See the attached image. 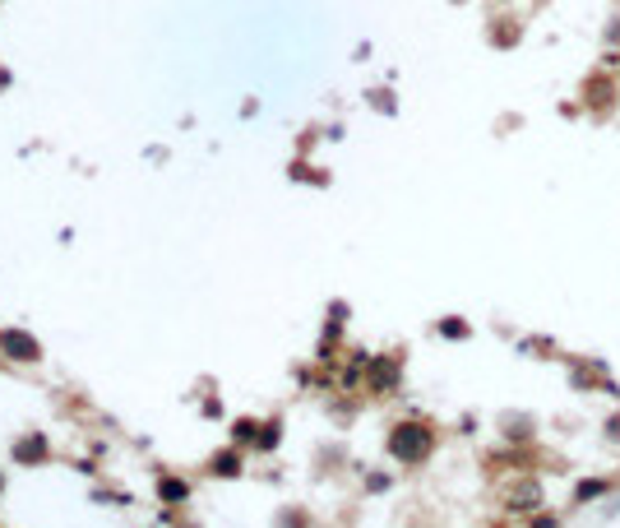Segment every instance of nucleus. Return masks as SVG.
Segmentation results:
<instances>
[{
	"label": "nucleus",
	"instance_id": "1",
	"mask_svg": "<svg viewBox=\"0 0 620 528\" xmlns=\"http://www.w3.org/2000/svg\"><path fill=\"white\" fill-rule=\"evenodd\" d=\"M430 445H436V431L422 422H403L389 431V454H394L399 463H422L430 454Z\"/></svg>",
	"mask_w": 620,
	"mask_h": 528
},
{
	"label": "nucleus",
	"instance_id": "8",
	"mask_svg": "<svg viewBox=\"0 0 620 528\" xmlns=\"http://www.w3.org/2000/svg\"><path fill=\"white\" fill-rule=\"evenodd\" d=\"M440 334H445V338H463V334H468V324H459V320H445V324H440Z\"/></svg>",
	"mask_w": 620,
	"mask_h": 528
},
{
	"label": "nucleus",
	"instance_id": "4",
	"mask_svg": "<svg viewBox=\"0 0 620 528\" xmlns=\"http://www.w3.org/2000/svg\"><path fill=\"white\" fill-rule=\"evenodd\" d=\"M389 384H399V361L394 357L376 361V390H389Z\"/></svg>",
	"mask_w": 620,
	"mask_h": 528
},
{
	"label": "nucleus",
	"instance_id": "9",
	"mask_svg": "<svg viewBox=\"0 0 620 528\" xmlns=\"http://www.w3.org/2000/svg\"><path fill=\"white\" fill-rule=\"evenodd\" d=\"M260 445L268 450V445H278V426H264V436H260Z\"/></svg>",
	"mask_w": 620,
	"mask_h": 528
},
{
	"label": "nucleus",
	"instance_id": "11",
	"mask_svg": "<svg viewBox=\"0 0 620 528\" xmlns=\"http://www.w3.org/2000/svg\"><path fill=\"white\" fill-rule=\"evenodd\" d=\"M607 37H611V43H620V19H616V28H611Z\"/></svg>",
	"mask_w": 620,
	"mask_h": 528
},
{
	"label": "nucleus",
	"instance_id": "5",
	"mask_svg": "<svg viewBox=\"0 0 620 528\" xmlns=\"http://www.w3.org/2000/svg\"><path fill=\"white\" fill-rule=\"evenodd\" d=\"M213 473H218V478H236V473H241V454H218V459H213Z\"/></svg>",
	"mask_w": 620,
	"mask_h": 528
},
{
	"label": "nucleus",
	"instance_id": "3",
	"mask_svg": "<svg viewBox=\"0 0 620 528\" xmlns=\"http://www.w3.org/2000/svg\"><path fill=\"white\" fill-rule=\"evenodd\" d=\"M505 501H509V510H537V505H542V482L528 478V482H519V486H509Z\"/></svg>",
	"mask_w": 620,
	"mask_h": 528
},
{
	"label": "nucleus",
	"instance_id": "10",
	"mask_svg": "<svg viewBox=\"0 0 620 528\" xmlns=\"http://www.w3.org/2000/svg\"><path fill=\"white\" fill-rule=\"evenodd\" d=\"M607 436H611V440H620V417H611V422H607Z\"/></svg>",
	"mask_w": 620,
	"mask_h": 528
},
{
	"label": "nucleus",
	"instance_id": "7",
	"mask_svg": "<svg viewBox=\"0 0 620 528\" xmlns=\"http://www.w3.org/2000/svg\"><path fill=\"white\" fill-rule=\"evenodd\" d=\"M158 492L167 496V501H185V496H190V492H185V482H162Z\"/></svg>",
	"mask_w": 620,
	"mask_h": 528
},
{
	"label": "nucleus",
	"instance_id": "6",
	"mask_svg": "<svg viewBox=\"0 0 620 528\" xmlns=\"http://www.w3.org/2000/svg\"><path fill=\"white\" fill-rule=\"evenodd\" d=\"M607 492V482H578L574 486V501H593V496H602Z\"/></svg>",
	"mask_w": 620,
	"mask_h": 528
},
{
	"label": "nucleus",
	"instance_id": "2",
	"mask_svg": "<svg viewBox=\"0 0 620 528\" xmlns=\"http://www.w3.org/2000/svg\"><path fill=\"white\" fill-rule=\"evenodd\" d=\"M0 348H5L14 361H37L43 357V348H37V338L24 334V330H10V334H0Z\"/></svg>",
	"mask_w": 620,
	"mask_h": 528
}]
</instances>
